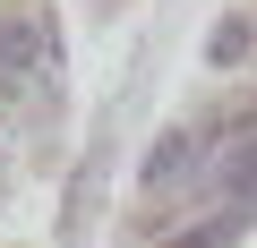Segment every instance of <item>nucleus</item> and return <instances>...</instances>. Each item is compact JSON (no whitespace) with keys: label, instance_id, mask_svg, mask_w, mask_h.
Returning <instances> with one entry per match:
<instances>
[{"label":"nucleus","instance_id":"nucleus-5","mask_svg":"<svg viewBox=\"0 0 257 248\" xmlns=\"http://www.w3.org/2000/svg\"><path fill=\"white\" fill-rule=\"evenodd\" d=\"M240 239V214H214V222H197V231H180L172 248H231Z\"/></svg>","mask_w":257,"mask_h":248},{"label":"nucleus","instance_id":"nucleus-1","mask_svg":"<svg viewBox=\"0 0 257 248\" xmlns=\"http://www.w3.org/2000/svg\"><path fill=\"white\" fill-rule=\"evenodd\" d=\"M43 86H52V18L0 9V94H43Z\"/></svg>","mask_w":257,"mask_h":248},{"label":"nucleus","instance_id":"nucleus-3","mask_svg":"<svg viewBox=\"0 0 257 248\" xmlns=\"http://www.w3.org/2000/svg\"><path fill=\"white\" fill-rule=\"evenodd\" d=\"M189 154H197V137H189V129H172V137L146 154V188H180V180H189Z\"/></svg>","mask_w":257,"mask_h":248},{"label":"nucleus","instance_id":"nucleus-4","mask_svg":"<svg viewBox=\"0 0 257 248\" xmlns=\"http://www.w3.org/2000/svg\"><path fill=\"white\" fill-rule=\"evenodd\" d=\"M206 60H214V69H231V60H248V18H223V26L206 35Z\"/></svg>","mask_w":257,"mask_h":248},{"label":"nucleus","instance_id":"nucleus-2","mask_svg":"<svg viewBox=\"0 0 257 248\" xmlns=\"http://www.w3.org/2000/svg\"><path fill=\"white\" fill-rule=\"evenodd\" d=\"M214 188H223V205H231V214H248V205H257V137H240V146L214 163Z\"/></svg>","mask_w":257,"mask_h":248}]
</instances>
